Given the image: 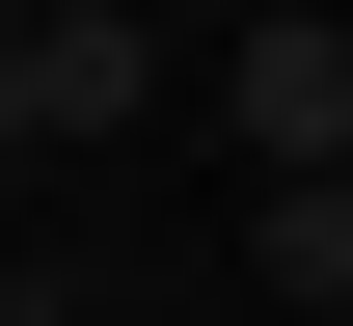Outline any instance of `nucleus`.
<instances>
[{"label":"nucleus","instance_id":"obj_1","mask_svg":"<svg viewBox=\"0 0 353 326\" xmlns=\"http://www.w3.org/2000/svg\"><path fill=\"white\" fill-rule=\"evenodd\" d=\"M218 136L299 190V163H353V28L326 0H272V28H218Z\"/></svg>","mask_w":353,"mask_h":326},{"label":"nucleus","instance_id":"obj_2","mask_svg":"<svg viewBox=\"0 0 353 326\" xmlns=\"http://www.w3.org/2000/svg\"><path fill=\"white\" fill-rule=\"evenodd\" d=\"M0 82H28V136H136V109H163V28H109V0H28V28H0Z\"/></svg>","mask_w":353,"mask_h":326},{"label":"nucleus","instance_id":"obj_3","mask_svg":"<svg viewBox=\"0 0 353 326\" xmlns=\"http://www.w3.org/2000/svg\"><path fill=\"white\" fill-rule=\"evenodd\" d=\"M245 272H272V299H299V326L353 299V163H299V190H272V218H245Z\"/></svg>","mask_w":353,"mask_h":326},{"label":"nucleus","instance_id":"obj_4","mask_svg":"<svg viewBox=\"0 0 353 326\" xmlns=\"http://www.w3.org/2000/svg\"><path fill=\"white\" fill-rule=\"evenodd\" d=\"M0 163H28V82H0Z\"/></svg>","mask_w":353,"mask_h":326},{"label":"nucleus","instance_id":"obj_5","mask_svg":"<svg viewBox=\"0 0 353 326\" xmlns=\"http://www.w3.org/2000/svg\"><path fill=\"white\" fill-rule=\"evenodd\" d=\"M0 326H54V299H0Z\"/></svg>","mask_w":353,"mask_h":326},{"label":"nucleus","instance_id":"obj_6","mask_svg":"<svg viewBox=\"0 0 353 326\" xmlns=\"http://www.w3.org/2000/svg\"><path fill=\"white\" fill-rule=\"evenodd\" d=\"M0 28H28V0H0Z\"/></svg>","mask_w":353,"mask_h":326}]
</instances>
